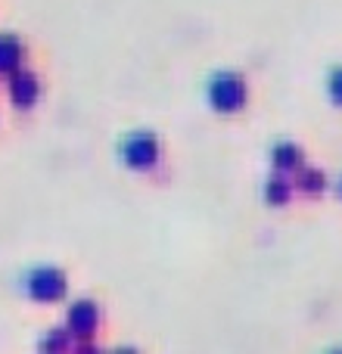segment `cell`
I'll use <instances>...</instances> for the list:
<instances>
[{
	"label": "cell",
	"mask_w": 342,
	"mask_h": 354,
	"mask_svg": "<svg viewBox=\"0 0 342 354\" xmlns=\"http://www.w3.org/2000/svg\"><path fill=\"white\" fill-rule=\"evenodd\" d=\"M41 351L44 354H62V351H66V336H62V333H53L50 339H44Z\"/></svg>",
	"instance_id": "cell-11"
},
{
	"label": "cell",
	"mask_w": 342,
	"mask_h": 354,
	"mask_svg": "<svg viewBox=\"0 0 342 354\" xmlns=\"http://www.w3.org/2000/svg\"><path fill=\"white\" fill-rule=\"evenodd\" d=\"M22 59V44L12 35H0V72H19Z\"/></svg>",
	"instance_id": "cell-7"
},
{
	"label": "cell",
	"mask_w": 342,
	"mask_h": 354,
	"mask_svg": "<svg viewBox=\"0 0 342 354\" xmlns=\"http://www.w3.org/2000/svg\"><path fill=\"white\" fill-rule=\"evenodd\" d=\"M78 354H103V351H100V348H93V345H81Z\"/></svg>",
	"instance_id": "cell-12"
},
{
	"label": "cell",
	"mask_w": 342,
	"mask_h": 354,
	"mask_svg": "<svg viewBox=\"0 0 342 354\" xmlns=\"http://www.w3.org/2000/svg\"><path fill=\"white\" fill-rule=\"evenodd\" d=\"M339 196H342V177H339Z\"/></svg>",
	"instance_id": "cell-15"
},
{
	"label": "cell",
	"mask_w": 342,
	"mask_h": 354,
	"mask_svg": "<svg viewBox=\"0 0 342 354\" xmlns=\"http://www.w3.org/2000/svg\"><path fill=\"white\" fill-rule=\"evenodd\" d=\"M271 165L277 168L280 174H289V171H299L302 168V149L296 147V143H277L274 149H271Z\"/></svg>",
	"instance_id": "cell-6"
},
{
	"label": "cell",
	"mask_w": 342,
	"mask_h": 354,
	"mask_svg": "<svg viewBox=\"0 0 342 354\" xmlns=\"http://www.w3.org/2000/svg\"><path fill=\"white\" fill-rule=\"evenodd\" d=\"M112 354H137L134 348H118V351H112Z\"/></svg>",
	"instance_id": "cell-13"
},
{
	"label": "cell",
	"mask_w": 342,
	"mask_h": 354,
	"mask_svg": "<svg viewBox=\"0 0 342 354\" xmlns=\"http://www.w3.org/2000/svg\"><path fill=\"white\" fill-rule=\"evenodd\" d=\"M327 91H330L333 103L342 106V66H339V68H333V72H330V81H327Z\"/></svg>",
	"instance_id": "cell-10"
},
{
	"label": "cell",
	"mask_w": 342,
	"mask_h": 354,
	"mask_svg": "<svg viewBox=\"0 0 342 354\" xmlns=\"http://www.w3.org/2000/svg\"><path fill=\"white\" fill-rule=\"evenodd\" d=\"M25 286H28V292L35 295L37 301H53L66 292V274L56 268H37L28 274Z\"/></svg>",
	"instance_id": "cell-3"
},
{
	"label": "cell",
	"mask_w": 342,
	"mask_h": 354,
	"mask_svg": "<svg viewBox=\"0 0 342 354\" xmlns=\"http://www.w3.org/2000/svg\"><path fill=\"white\" fill-rule=\"evenodd\" d=\"M97 320H100L97 305H93V301H78V305H72V311H69V330H72L75 336H91Z\"/></svg>",
	"instance_id": "cell-5"
},
{
	"label": "cell",
	"mask_w": 342,
	"mask_h": 354,
	"mask_svg": "<svg viewBox=\"0 0 342 354\" xmlns=\"http://www.w3.org/2000/svg\"><path fill=\"white\" fill-rule=\"evenodd\" d=\"M289 196H293V183H289L283 174H274L268 183H264V199H268L271 205H287Z\"/></svg>",
	"instance_id": "cell-8"
},
{
	"label": "cell",
	"mask_w": 342,
	"mask_h": 354,
	"mask_svg": "<svg viewBox=\"0 0 342 354\" xmlns=\"http://www.w3.org/2000/svg\"><path fill=\"white\" fill-rule=\"evenodd\" d=\"M10 97H12V106H16V109H28V106H35L37 78L31 72H25V68H19L10 81Z\"/></svg>",
	"instance_id": "cell-4"
},
{
	"label": "cell",
	"mask_w": 342,
	"mask_h": 354,
	"mask_svg": "<svg viewBox=\"0 0 342 354\" xmlns=\"http://www.w3.org/2000/svg\"><path fill=\"white\" fill-rule=\"evenodd\" d=\"M327 354H342V348H333V351H327Z\"/></svg>",
	"instance_id": "cell-14"
},
{
	"label": "cell",
	"mask_w": 342,
	"mask_h": 354,
	"mask_svg": "<svg viewBox=\"0 0 342 354\" xmlns=\"http://www.w3.org/2000/svg\"><path fill=\"white\" fill-rule=\"evenodd\" d=\"M122 162L134 171H147L159 162V140H156L153 131H134L122 140V149H118Z\"/></svg>",
	"instance_id": "cell-2"
},
{
	"label": "cell",
	"mask_w": 342,
	"mask_h": 354,
	"mask_svg": "<svg viewBox=\"0 0 342 354\" xmlns=\"http://www.w3.org/2000/svg\"><path fill=\"white\" fill-rule=\"evenodd\" d=\"M296 187H299L302 193L314 196L327 187V177H324V171H314V168H299V174H296Z\"/></svg>",
	"instance_id": "cell-9"
},
{
	"label": "cell",
	"mask_w": 342,
	"mask_h": 354,
	"mask_svg": "<svg viewBox=\"0 0 342 354\" xmlns=\"http://www.w3.org/2000/svg\"><path fill=\"white\" fill-rule=\"evenodd\" d=\"M206 93L215 112H240L246 106V81L237 72H215Z\"/></svg>",
	"instance_id": "cell-1"
}]
</instances>
